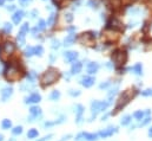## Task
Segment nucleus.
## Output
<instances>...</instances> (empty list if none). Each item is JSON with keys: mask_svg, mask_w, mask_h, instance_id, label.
Returning a JSON list of instances; mask_svg holds the SVG:
<instances>
[{"mask_svg": "<svg viewBox=\"0 0 152 141\" xmlns=\"http://www.w3.org/2000/svg\"><path fill=\"white\" fill-rule=\"evenodd\" d=\"M37 28H38V30H39V31L45 30V28H46V21L43 20V19H40V20H39V24L37 25Z\"/></svg>", "mask_w": 152, "mask_h": 141, "instance_id": "31", "label": "nucleus"}, {"mask_svg": "<svg viewBox=\"0 0 152 141\" xmlns=\"http://www.w3.org/2000/svg\"><path fill=\"white\" fill-rule=\"evenodd\" d=\"M17 41H18V44L20 45V46H22L24 44H25V33L24 32H19L18 33V36H17Z\"/></svg>", "mask_w": 152, "mask_h": 141, "instance_id": "21", "label": "nucleus"}, {"mask_svg": "<svg viewBox=\"0 0 152 141\" xmlns=\"http://www.w3.org/2000/svg\"><path fill=\"white\" fill-rule=\"evenodd\" d=\"M1 43H3V34L0 33V44H1Z\"/></svg>", "mask_w": 152, "mask_h": 141, "instance_id": "54", "label": "nucleus"}, {"mask_svg": "<svg viewBox=\"0 0 152 141\" xmlns=\"http://www.w3.org/2000/svg\"><path fill=\"white\" fill-rule=\"evenodd\" d=\"M111 85V82L110 81H106V82H103V83H100L99 84V89H106Z\"/></svg>", "mask_w": 152, "mask_h": 141, "instance_id": "39", "label": "nucleus"}, {"mask_svg": "<svg viewBox=\"0 0 152 141\" xmlns=\"http://www.w3.org/2000/svg\"><path fill=\"white\" fill-rule=\"evenodd\" d=\"M84 110H85V108L83 105H77V107H75V115H77V116H75V123L77 124H80L84 120V118H83Z\"/></svg>", "mask_w": 152, "mask_h": 141, "instance_id": "9", "label": "nucleus"}, {"mask_svg": "<svg viewBox=\"0 0 152 141\" xmlns=\"http://www.w3.org/2000/svg\"><path fill=\"white\" fill-rule=\"evenodd\" d=\"M6 8H7V11H14L16 10V5H10Z\"/></svg>", "mask_w": 152, "mask_h": 141, "instance_id": "48", "label": "nucleus"}, {"mask_svg": "<svg viewBox=\"0 0 152 141\" xmlns=\"http://www.w3.org/2000/svg\"><path fill=\"white\" fill-rule=\"evenodd\" d=\"M25 16V13H24V11H16L14 12V14L12 16V20H13V23L14 24H19L20 21H21V19H22V17Z\"/></svg>", "mask_w": 152, "mask_h": 141, "instance_id": "18", "label": "nucleus"}, {"mask_svg": "<svg viewBox=\"0 0 152 141\" xmlns=\"http://www.w3.org/2000/svg\"><path fill=\"white\" fill-rule=\"evenodd\" d=\"M32 1V0H19V3L22 5V6H26L29 3H31Z\"/></svg>", "mask_w": 152, "mask_h": 141, "instance_id": "45", "label": "nucleus"}, {"mask_svg": "<svg viewBox=\"0 0 152 141\" xmlns=\"http://www.w3.org/2000/svg\"><path fill=\"white\" fill-rule=\"evenodd\" d=\"M78 52H75V51H66L64 52V57H65V61L69 62V63H73L77 61L78 58Z\"/></svg>", "mask_w": 152, "mask_h": 141, "instance_id": "12", "label": "nucleus"}, {"mask_svg": "<svg viewBox=\"0 0 152 141\" xmlns=\"http://www.w3.org/2000/svg\"><path fill=\"white\" fill-rule=\"evenodd\" d=\"M3 140H4V135L0 134V141H3Z\"/></svg>", "mask_w": 152, "mask_h": 141, "instance_id": "55", "label": "nucleus"}, {"mask_svg": "<svg viewBox=\"0 0 152 141\" xmlns=\"http://www.w3.org/2000/svg\"><path fill=\"white\" fill-rule=\"evenodd\" d=\"M1 127L4 128V129H10V128L12 127V122H11V120L5 119V120L3 121V123H1Z\"/></svg>", "mask_w": 152, "mask_h": 141, "instance_id": "29", "label": "nucleus"}, {"mask_svg": "<svg viewBox=\"0 0 152 141\" xmlns=\"http://www.w3.org/2000/svg\"><path fill=\"white\" fill-rule=\"evenodd\" d=\"M20 31H21V32H24V33L29 32V31H30V26H29V23H24V24L21 25V28H20Z\"/></svg>", "mask_w": 152, "mask_h": 141, "instance_id": "33", "label": "nucleus"}, {"mask_svg": "<svg viewBox=\"0 0 152 141\" xmlns=\"http://www.w3.org/2000/svg\"><path fill=\"white\" fill-rule=\"evenodd\" d=\"M74 41H75V34L71 33V34H69L64 39V45L65 46H70V45H72L74 43Z\"/></svg>", "mask_w": 152, "mask_h": 141, "instance_id": "19", "label": "nucleus"}, {"mask_svg": "<svg viewBox=\"0 0 152 141\" xmlns=\"http://www.w3.org/2000/svg\"><path fill=\"white\" fill-rule=\"evenodd\" d=\"M40 101H41V96L38 93H34L31 96L25 98V103H27V105L29 103H38V102H40Z\"/></svg>", "mask_w": 152, "mask_h": 141, "instance_id": "13", "label": "nucleus"}, {"mask_svg": "<svg viewBox=\"0 0 152 141\" xmlns=\"http://www.w3.org/2000/svg\"><path fill=\"white\" fill-rule=\"evenodd\" d=\"M12 133H13L14 135H19L22 133V127L21 126H18V127H14L13 129H12Z\"/></svg>", "mask_w": 152, "mask_h": 141, "instance_id": "32", "label": "nucleus"}, {"mask_svg": "<svg viewBox=\"0 0 152 141\" xmlns=\"http://www.w3.org/2000/svg\"><path fill=\"white\" fill-rule=\"evenodd\" d=\"M69 94L72 96V97H78V96H80V91L79 90H73V89H71V90H69Z\"/></svg>", "mask_w": 152, "mask_h": 141, "instance_id": "34", "label": "nucleus"}, {"mask_svg": "<svg viewBox=\"0 0 152 141\" xmlns=\"http://www.w3.org/2000/svg\"><path fill=\"white\" fill-rule=\"evenodd\" d=\"M10 141H16V140H14V139H11V140H10Z\"/></svg>", "mask_w": 152, "mask_h": 141, "instance_id": "57", "label": "nucleus"}, {"mask_svg": "<svg viewBox=\"0 0 152 141\" xmlns=\"http://www.w3.org/2000/svg\"><path fill=\"white\" fill-rule=\"evenodd\" d=\"M81 69H83V64H81V62L75 61V62L72 63V67H71V74H72V75H77V74L81 72Z\"/></svg>", "mask_w": 152, "mask_h": 141, "instance_id": "15", "label": "nucleus"}, {"mask_svg": "<svg viewBox=\"0 0 152 141\" xmlns=\"http://www.w3.org/2000/svg\"><path fill=\"white\" fill-rule=\"evenodd\" d=\"M38 131L37 129H34V128H32V129H30L29 131V133H27V138L29 139H35L37 136H38Z\"/></svg>", "mask_w": 152, "mask_h": 141, "instance_id": "26", "label": "nucleus"}, {"mask_svg": "<svg viewBox=\"0 0 152 141\" xmlns=\"http://www.w3.org/2000/svg\"><path fill=\"white\" fill-rule=\"evenodd\" d=\"M12 94H13V88H11V87H6L4 88L3 90H1V100L4 102H6L11 96Z\"/></svg>", "mask_w": 152, "mask_h": 141, "instance_id": "14", "label": "nucleus"}, {"mask_svg": "<svg viewBox=\"0 0 152 141\" xmlns=\"http://www.w3.org/2000/svg\"><path fill=\"white\" fill-rule=\"evenodd\" d=\"M140 94H142L143 96H145V97H149V96H151V97H152V88H151V89H146V90L142 91Z\"/></svg>", "mask_w": 152, "mask_h": 141, "instance_id": "37", "label": "nucleus"}, {"mask_svg": "<svg viewBox=\"0 0 152 141\" xmlns=\"http://www.w3.org/2000/svg\"><path fill=\"white\" fill-rule=\"evenodd\" d=\"M117 91H118V88H115L113 90H111L109 93V100H112V97H115V95L117 94Z\"/></svg>", "mask_w": 152, "mask_h": 141, "instance_id": "40", "label": "nucleus"}, {"mask_svg": "<svg viewBox=\"0 0 152 141\" xmlns=\"http://www.w3.org/2000/svg\"><path fill=\"white\" fill-rule=\"evenodd\" d=\"M131 120H132V116H131V115H125V116H123L120 123H121V126H128V124H130Z\"/></svg>", "mask_w": 152, "mask_h": 141, "instance_id": "22", "label": "nucleus"}, {"mask_svg": "<svg viewBox=\"0 0 152 141\" xmlns=\"http://www.w3.org/2000/svg\"><path fill=\"white\" fill-rule=\"evenodd\" d=\"M132 1H134V0H126V3H132Z\"/></svg>", "mask_w": 152, "mask_h": 141, "instance_id": "56", "label": "nucleus"}, {"mask_svg": "<svg viewBox=\"0 0 152 141\" xmlns=\"http://www.w3.org/2000/svg\"><path fill=\"white\" fill-rule=\"evenodd\" d=\"M4 76L8 82H17L24 77V72H22V70L19 69L18 65L11 64V65L4 71Z\"/></svg>", "mask_w": 152, "mask_h": 141, "instance_id": "3", "label": "nucleus"}, {"mask_svg": "<svg viewBox=\"0 0 152 141\" xmlns=\"http://www.w3.org/2000/svg\"><path fill=\"white\" fill-rule=\"evenodd\" d=\"M30 113L32 115V118H30V121L33 122V119H37L38 116H40V115H41V109L38 106H34V107H31Z\"/></svg>", "mask_w": 152, "mask_h": 141, "instance_id": "16", "label": "nucleus"}, {"mask_svg": "<svg viewBox=\"0 0 152 141\" xmlns=\"http://www.w3.org/2000/svg\"><path fill=\"white\" fill-rule=\"evenodd\" d=\"M144 115H145V111H143V110H137V111L133 113V118L136 120H142L144 118Z\"/></svg>", "mask_w": 152, "mask_h": 141, "instance_id": "25", "label": "nucleus"}, {"mask_svg": "<svg viewBox=\"0 0 152 141\" xmlns=\"http://www.w3.org/2000/svg\"><path fill=\"white\" fill-rule=\"evenodd\" d=\"M3 30H4L5 33H11L12 30H13V26H12V25H11L10 23H5V24H4V26H3Z\"/></svg>", "mask_w": 152, "mask_h": 141, "instance_id": "27", "label": "nucleus"}, {"mask_svg": "<svg viewBox=\"0 0 152 141\" xmlns=\"http://www.w3.org/2000/svg\"><path fill=\"white\" fill-rule=\"evenodd\" d=\"M70 138H72V135H71V134H67V135H65L64 138H62V139H61V141H65V140H69Z\"/></svg>", "mask_w": 152, "mask_h": 141, "instance_id": "49", "label": "nucleus"}, {"mask_svg": "<svg viewBox=\"0 0 152 141\" xmlns=\"http://www.w3.org/2000/svg\"><path fill=\"white\" fill-rule=\"evenodd\" d=\"M107 26H109V29H112V30H118V31H121L123 30V24H121V21L118 20V19H116V18H112L109 21Z\"/></svg>", "mask_w": 152, "mask_h": 141, "instance_id": "10", "label": "nucleus"}, {"mask_svg": "<svg viewBox=\"0 0 152 141\" xmlns=\"http://www.w3.org/2000/svg\"><path fill=\"white\" fill-rule=\"evenodd\" d=\"M52 134H48V135H46V136H44L43 139H39V140H37V141H48L50 139H52Z\"/></svg>", "mask_w": 152, "mask_h": 141, "instance_id": "43", "label": "nucleus"}, {"mask_svg": "<svg viewBox=\"0 0 152 141\" xmlns=\"http://www.w3.org/2000/svg\"><path fill=\"white\" fill-rule=\"evenodd\" d=\"M138 94L137 90H133V89H130V90H125L120 94L118 101H117V103H116V107L115 109H113V111L111 113V115H117L120 110H123L126 106H128L130 103V101L132 98L136 97V95Z\"/></svg>", "mask_w": 152, "mask_h": 141, "instance_id": "1", "label": "nucleus"}, {"mask_svg": "<svg viewBox=\"0 0 152 141\" xmlns=\"http://www.w3.org/2000/svg\"><path fill=\"white\" fill-rule=\"evenodd\" d=\"M35 77H37V74H35L34 71H31V72L27 75V78H29L30 82H33V81L35 80Z\"/></svg>", "mask_w": 152, "mask_h": 141, "instance_id": "38", "label": "nucleus"}, {"mask_svg": "<svg viewBox=\"0 0 152 141\" xmlns=\"http://www.w3.org/2000/svg\"><path fill=\"white\" fill-rule=\"evenodd\" d=\"M107 116H109V114H106V115H104V116H103V118H101V120H103V121H105V120L107 119Z\"/></svg>", "mask_w": 152, "mask_h": 141, "instance_id": "52", "label": "nucleus"}, {"mask_svg": "<svg viewBox=\"0 0 152 141\" xmlns=\"http://www.w3.org/2000/svg\"><path fill=\"white\" fill-rule=\"evenodd\" d=\"M25 55H26L27 57L33 56V55H34V47H33V46H29V47H26V49H25Z\"/></svg>", "mask_w": 152, "mask_h": 141, "instance_id": "30", "label": "nucleus"}, {"mask_svg": "<svg viewBox=\"0 0 152 141\" xmlns=\"http://www.w3.org/2000/svg\"><path fill=\"white\" fill-rule=\"evenodd\" d=\"M16 50V45L12 42H7L1 46V51H0V59L3 62H6L8 59V57L14 52Z\"/></svg>", "mask_w": 152, "mask_h": 141, "instance_id": "6", "label": "nucleus"}, {"mask_svg": "<svg viewBox=\"0 0 152 141\" xmlns=\"http://www.w3.org/2000/svg\"><path fill=\"white\" fill-rule=\"evenodd\" d=\"M56 18H57V16H56V14L53 13V12H52V13L50 14L48 19H47V23H46L47 26H52V25L54 24V21H56Z\"/></svg>", "mask_w": 152, "mask_h": 141, "instance_id": "24", "label": "nucleus"}, {"mask_svg": "<svg viewBox=\"0 0 152 141\" xmlns=\"http://www.w3.org/2000/svg\"><path fill=\"white\" fill-rule=\"evenodd\" d=\"M50 98L52 100V101H57V100H59V98H60V91H58V90L52 91V93H51V95H50Z\"/></svg>", "mask_w": 152, "mask_h": 141, "instance_id": "28", "label": "nucleus"}, {"mask_svg": "<svg viewBox=\"0 0 152 141\" xmlns=\"http://www.w3.org/2000/svg\"><path fill=\"white\" fill-rule=\"evenodd\" d=\"M96 80L94 77H92V76H84V77L80 80V84L85 88H91L93 84H94Z\"/></svg>", "mask_w": 152, "mask_h": 141, "instance_id": "11", "label": "nucleus"}, {"mask_svg": "<svg viewBox=\"0 0 152 141\" xmlns=\"http://www.w3.org/2000/svg\"><path fill=\"white\" fill-rule=\"evenodd\" d=\"M147 135H149V136L152 139V126L150 127V129H149V133H147Z\"/></svg>", "mask_w": 152, "mask_h": 141, "instance_id": "50", "label": "nucleus"}, {"mask_svg": "<svg viewBox=\"0 0 152 141\" xmlns=\"http://www.w3.org/2000/svg\"><path fill=\"white\" fill-rule=\"evenodd\" d=\"M139 11H140L139 8H130L129 10V12H130L131 14H137V13H139Z\"/></svg>", "mask_w": 152, "mask_h": 141, "instance_id": "44", "label": "nucleus"}, {"mask_svg": "<svg viewBox=\"0 0 152 141\" xmlns=\"http://www.w3.org/2000/svg\"><path fill=\"white\" fill-rule=\"evenodd\" d=\"M111 103L110 102H106V101H92V103H91V111H92V118H96L97 116V114L101 113V111H104L107 109V107L110 106ZM90 120V121H91Z\"/></svg>", "mask_w": 152, "mask_h": 141, "instance_id": "5", "label": "nucleus"}, {"mask_svg": "<svg viewBox=\"0 0 152 141\" xmlns=\"http://www.w3.org/2000/svg\"><path fill=\"white\" fill-rule=\"evenodd\" d=\"M59 78H60V72L57 69H54V68H50L46 72H44L41 75L40 83H41V85L44 88H46V87H50V85L54 84Z\"/></svg>", "mask_w": 152, "mask_h": 141, "instance_id": "2", "label": "nucleus"}, {"mask_svg": "<svg viewBox=\"0 0 152 141\" xmlns=\"http://www.w3.org/2000/svg\"><path fill=\"white\" fill-rule=\"evenodd\" d=\"M117 132H118V128L117 127H109V128H106V129H104V131H100L98 133V136H100L101 139H106V138L112 136L113 134L117 133Z\"/></svg>", "mask_w": 152, "mask_h": 141, "instance_id": "8", "label": "nucleus"}, {"mask_svg": "<svg viewBox=\"0 0 152 141\" xmlns=\"http://www.w3.org/2000/svg\"><path fill=\"white\" fill-rule=\"evenodd\" d=\"M99 70V64L96 63V62H91V63H88V65H87V72L90 74V75H93L96 72H98Z\"/></svg>", "mask_w": 152, "mask_h": 141, "instance_id": "17", "label": "nucleus"}, {"mask_svg": "<svg viewBox=\"0 0 152 141\" xmlns=\"http://www.w3.org/2000/svg\"><path fill=\"white\" fill-rule=\"evenodd\" d=\"M136 75H138V76H140V75H143V65H142V64L140 63H137L136 64V65L131 69Z\"/></svg>", "mask_w": 152, "mask_h": 141, "instance_id": "20", "label": "nucleus"}, {"mask_svg": "<svg viewBox=\"0 0 152 141\" xmlns=\"http://www.w3.org/2000/svg\"><path fill=\"white\" fill-rule=\"evenodd\" d=\"M37 14H38V11H37V10H33V11L31 12V18L34 19V18L37 17Z\"/></svg>", "mask_w": 152, "mask_h": 141, "instance_id": "46", "label": "nucleus"}, {"mask_svg": "<svg viewBox=\"0 0 152 141\" xmlns=\"http://www.w3.org/2000/svg\"><path fill=\"white\" fill-rule=\"evenodd\" d=\"M5 4V0H0V6H3Z\"/></svg>", "mask_w": 152, "mask_h": 141, "instance_id": "53", "label": "nucleus"}, {"mask_svg": "<svg viewBox=\"0 0 152 141\" xmlns=\"http://www.w3.org/2000/svg\"><path fill=\"white\" fill-rule=\"evenodd\" d=\"M54 124H57L56 121H54V122H45V123H44L45 127H51V126H54Z\"/></svg>", "mask_w": 152, "mask_h": 141, "instance_id": "47", "label": "nucleus"}, {"mask_svg": "<svg viewBox=\"0 0 152 141\" xmlns=\"http://www.w3.org/2000/svg\"><path fill=\"white\" fill-rule=\"evenodd\" d=\"M150 121H151V118H150V115H147V116H146V118H145V119H144L140 123H139V127H144V126H146Z\"/></svg>", "mask_w": 152, "mask_h": 141, "instance_id": "36", "label": "nucleus"}, {"mask_svg": "<svg viewBox=\"0 0 152 141\" xmlns=\"http://www.w3.org/2000/svg\"><path fill=\"white\" fill-rule=\"evenodd\" d=\"M88 5H90V7H92V8L98 7V3L96 1V0H90V1H88Z\"/></svg>", "mask_w": 152, "mask_h": 141, "instance_id": "41", "label": "nucleus"}, {"mask_svg": "<svg viewBox=\"0 0 152 141\" xmlns=\"http://www.w3.org/2000/svg\"><path fill=\"white\" fill-rule=\"evenodd\" d=\"M43 54H44V47H43L41 45H37V46H34V55L41 57Z\"/></svg>", "mask_w": 152, "mask_h": 141, "instance_id": "23", "label": "nucleus"}, {"mask_svg": "<svg viewBox=\"0 0 152 141\" xmlns=\"http://www.w3.org/2000/svg\"><path fill=\"white\" fill-rule=\"evenodd\" d=\"M65 20H66L67 23H71V21L73 20V16H72L71 13H67V14H65Z\"/></svg>", "mask_w": 152, "mask_h": 141, "instance_id": "42", "label": "nucleus"}, {"mask_svg": "<svg viewBox=\"0 0 152 141\" xmlns=\"http://www.w3.org/2000/svg\"><path fill=\"white\" fill-rule=\"evenodd\" d=\"M129 59V56H128V52L121 49H118V50H115L112 52V61H113V64H115V68L116 69H120L123 68L126 62Z\"/></svg>", "mask_w": 152, "mask_h": 141, "instance_id": "4", "label": "nucleus"}, {"mask_svg": "<svg viewBox=\"0 0 152 141\" xmlns=\"http://www.w3.org/2000/svg\"><path fill=\"white\" fill-rule=\"evenodd\" d=\"M81 139H85L86 141H96V140H98V134L83 132V133H79V134L77 135L75 140H77V141H80Z\"/></svg>", "mask_w": 152, "mask_h": 141, "instance_id": "7", "label": "nucleus"}, {"mask_svg": "<svg viewBox=\"0 0 152 141\" xmlns=\"http://www.w3.org/2000/svg\"><path fill=\"white\" fill-rule=\"evenodd\" d=\"M53 4L54 5H60L61 4V0H53Z\"/></svg>", "mask_w": 152, "mask_h": 141, "instance_id": "51", "label": "nucleus"}, {"mask_svg": "<svg viewBox=\"0 0 152 141\" xmlns=\"http://www.w3.org/2000/svg\"><path fill=\"white\" fill-rule=\"evenodd\" d=\"M51 43H52V45H51V46H52V49H53V50L59 49L60 43H59V41H58V39H52V42H51Z\"/></svg>", "mask_w": 152, "mask_h": 141, "instance_id": "35", "label": "nucleus"}]
</instances>
